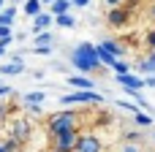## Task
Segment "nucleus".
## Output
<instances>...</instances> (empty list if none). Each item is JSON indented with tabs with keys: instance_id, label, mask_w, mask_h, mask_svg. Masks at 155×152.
<instances>
[{
	"instance_id": "f257e3e1",
	"label": "nucleus",
	"mask_w": 155,
	"mask_h": 152,
	"mask_svg": "<svg viewBox=\"0 0 155 152\" xmlns=\"http://www.w3.org/2000/svg\"><path fill=\"white\" fill-rule=\"evenodd\" d=\"M68 63L76 68V71H82V73H101L106 65L101 63V57H98V49L93 46V44H79V46H74V52L68 54Z\"/></svg>"
},
{
	"instance_id": "f03ea898",
	"label": "nucleus",
	"mask_w": 155,
	"mask_h": 152,
	"mask_svg": "<svg viewBox=\"0 0 155 152\" xmlns=\"http://www.w3.org/2000/svg\"><path fill=\"white\" fill-rule=\"evenodd\" d=\"M74 128H79V114L76 112H57V114H52L49 117V122H46V131H49V136H54V133H63V131H74Z\"/></svg>"
},
{
	"instance_id": "7ed1b4c3",
	"label": "nucleus",
	"mask_w": 155,
	"mask_h": 152,
	"mask_svg": "<svg viewBox=\"0 0 155 152\" xmlns=\"http://www.w3.org/2000/svg\"><path fill=\"white\" fill-rule=\"evenodd\" d=\"M63 106H98L104 103V95H98L95 90H74L68 95H60Z\"/></svg>"
},
{
	"instance_id": "20e7f679",
	"label": "nucleus",
	"mask_w": 155,
	"mask_h": 152,
	"mask_svg": "<svg viewBox=\"0 0 155 152\" xmlns=\"http://www.w3.org/2000/svg\"><path fill=\"white\" fill-rule=\"evenodd\" d=\"M76 139H79V128L54 133V136H52V150L54 152H74L76 150Z\"/></svg>"
},
{
	"instance_id": "39448f33",
	"label": "nucleus",
	"mask_w": 155,
	"mask_h": 152,
	"mask_svg": "<svg viewBox=\"0 0 155 152\" xmlns=\"http://www.w3.org/2000/svg\"><path fill=\"white\" fill-rule=\"evenodd\" d=\"M101 150H104V144H101V139L95 133H79L74 152H101Z\"/></svg>"
},
{
	"instance_id": "423d86ee",
	"label": "nucleus",
	"mask_w": 155,
	"mask_h": 152,
	"mask_svg": "<svg viewBox=\"0 0 155 152\" xmlns=\"http://www.w3.org/2000/svg\"><path fill=\"white\" fill-rule=\"evenodd\" d=\"M106 22H109L112 27H125V24L131 22V14H128L125 8H120V5H112L109 14H106Z\"/></svg>"
},
{
	"instance_id": "0eeeda50",
	"label": "nucleus",
	"mask_w": 155,
	"mask_h": 152,
	"mask_svg": "<svg viewBox=\"0 0 155 152\" xmlns=\"http://www.w3.org/2000/svg\"><path fill=\"white\" fill-rule=\"evenodd\" d=\"M8 136H14V139H19V141H27V136H30V122H27L25 117H16V120L8 125Z\"/></svg>"
},
{
	"instance_id": "6e6552de",
	"label": "nucleus",
	"mask_w": 155,
	"mask_h": 152,
	"mask_svg": "<svg viewBox=\"0 0 155 152\" xmlns=\"http://www.w3.org/2000/svg\"><path fill=\"white\" fill-rule=\"evenodd\" d=\"M25 73V60L19 54L11 57V63H0V76H19Z\"/></svg>"
},
{
	"instance_id": "1a4fd4ad",
	"label": "nucleus",
	"mask_w": 155,
	"mask_h": 152,
	"mask_svg": "<svg viewBox=\"0 0 155 152\" xmlns=\"http://www.w3.org/2000/svg\"><path fill=\"white\" fill-rule=\"evenodd\" d=\"M114 79H117L123 87H131V90H144V76H139V73L125 71V73H117Z\"/></svg>"
},
{
	"instance_id": "9d476101",
	"label": "nucleus",
	"mask_w": 155,
	"mask_h": 152,
	"mask_svg": "<svg viewBox=\"0 0 155 152\" xmlns=\"http://www.w3.org/2000/svg\"><path fill=\"white\" fill-rule=\"evenodd\" d=\"M52 24H54V14H49V11L35 14V16H33V35H35L38 30H49Z\"/></svg>"
},
{
	"instance_id": "9b49d317",
	"label": "nucleus",
	"mask_w": 155,
	"mask_h": 152,
	"mask_svg": "<svg viewBox=\"0 0 155 152\" xmlns=\"http://www.w3.org/2000/svg\"><path fill=\"white\" fill-rule=\"evenodd\" d=\"M68 84L76 90H95V82L90 76H68Z\"/></svg>"
},
{
	"instance_id": "f8f14e48",
	"label": "nucleus",
	"mask_w": 155,
	"mask_h": 152,
	"mask_svg": "<svg viewBox=\"0 0 155 152\" xmlns=\"http://www.w3.org/2000/svg\"><path fill=\"white\" fill-rule=\"evenodd\" d=\"M16 19V5H8V8H0V27H11Z\"/></svg>"
},
{
	"instance_id": "ddd939ff",
	"label": "nucleus",
	"mask_w": 155,
	"mask_h": 152,
	"mask_svg": "<svg viewBox=\"0 0 155 152\" xmlns=\"http://www.w3.org/2000/svg\"><path fill=\"white\" fill-rule=\"evenodd\" d=\"M68 8H74V5H71V0H52V3H49V8H46V11H49V14H54V16H57V14H65V11H68Z\"/></svg>"
},
{
	"instance_id": "4468645a",
	"label": "nucleus",
	"mask_w": 155,
	"mask_h": 152,
	"mask_svg": "<svg viewBox=\"0 0 155 152\" xmlns=\"http://www.w3.org/2000/svg\"><path fill=\"white\" fill-rule=\"evenodd\" d=\"M134 122H136L139 128H150L155 120H153V114H147L144 109H139V112H134Z\"/></svg>"
},
{
	"instance_id": "2eb2a0df",
	"label": "nucleus",
	"mask_w": 155,
	"mask_h": 152,
	"mask_svg": "<svg viewBox=\"0 0 155 152\" xmlns=\"http://www.w3.org/2000/svg\"><path fill=\"white\" fill-rule=\"evenodd\" d=\"M54 24H57V27H63V30H71V27L76 24V19L65 11V14H57V16H54Z\"/></svg>"
},
{
	"instance_id": "dca6fc26",
	"label": "nucleus",
	"mask_w": 155,
	"mask_h": 152,
	"mask_svg": "<svg viewBox=\"0 0 155 152\" xmlns=\"http://www.w3.org/2000/svg\"><path fill=\"white\" fill-rule=\"evenodd\" d=\"M98 46H104L109 54H114V57H123L125 54V49H123V44L120 41H104V44H98Z\"/></svg>"
},
{
	"instance_id": "f3484780",
	"label": "nucleus",
	"mask_w": 155,
	"mask_h": 152,
	"mask_svg": "<svg viewBox=\"0 0 155 152\" xmlns=\"http://www.w3.org/2000/svg\"><path fill=\"white\" fill-rule=\"evenodd\" d=\"M44 101H46V92H41V90L22 95V103H25V106H30V103H44Z\"/></svg>"
},
{
	"instance_id": "a211bd4d",
	"label": "nucleus",
	"mask_w": 155,
	"mask_h": 152,
	"mask_svg": "<svg viewBox=\"0 0 155 152\" xmlns=\"http://www.w3.org/2000/svg\"><path fill=\"white\" fill-rule=\"evenodd\" d=\"M3 147H5V152H22V150H25V141L8 136V139H3Z\"/></svg>"
},
{
	"instance_id": "6ab92c4d",
	"label": "nucleus",
	"mask_w": 155,
	"mask_h": 152,
	"mask_svg": "<svg viewBox=\"0 0 155 152\" xmlns=\"http://www.w3.org/2000/svg\"><path fill=\"white\" fill-rule=\"evenodd\" d=\"M44 11V3L41 0H25V14L27 16H35V14H41Z\"/></svg>"
},
{
	"instance_id": "aec40b11",
	"label": "nucleus",
	"mask_w": 155,
	"mask_h": 152,
	"mask_svg": "<svg viewBox=\"0 0 155 152\" xmlns=\"http://www.w3.org/2000/svg\"><path fill=\"white\" fill-rule=\"evenodd\" d=\"M54 41V35H52V30H38L35 35H33V44L38 46V44H52Z\"/></svg>"
},
{
	"instance_id": "412c9836",
	"label": "nucleus",
	"mask_w": 155,
	"mask_h": 152,
	"mask_svg": "<svg viewBox=\"0 0 155 152\" xmlns=\"http://www.w3.org/2000/svg\"><path fill=\"white\" fill-rule=\"evenodd\" d=\"M139 73H147V76H150V73H155V60L150 57V54L139 63Z\"/></svg>"
},
{
	"instance_id": "4be33fe9",
	"label": "nucleus",
	"mask_w": 155,
	"mask_h": 152,
	"mask_svg": "<svg viewBox=\"0 0 155 152\" xmlns=\"http://www.w3.org/2000/svg\"><path fill=\"white\" fill-rule=\"evenodd\" d=\"M30 52L38 54V57H46V54H52V44H38V46H33Z\"/></svg>"
},
{
	"instance_id": "5701e85b",
	"label": "nucleus",
	"mask_w": 155,
	"mask_h": 152,
	"mask_svg": "<svg viewBox=\"0 0 155 152\" xmlns=\"http://www.w3.org/2000/svg\"><path fill=\"white\" fill-rule=\"evenodd\" d=\"M109 68H112L114 73H125V71H131V65H128L125 60H120V57H117V60H114V63H112Z\"/></svg>"
},
{
	"instance_id": "b1692460",
	"label": "nucleus",
	"mask_w": 155,
	"mask_h": 152,
	"mask_svg": "<svg viewBox=\"0 0 155 152\" xmlns=\"http://www.w3.org/2000/svg\"><path fill=\"white\" fill-rule=\"evenodd\" d=\"M120 5H123V8H125V11L134 16V14H136V8H139V0H123Z\"/></svg>"
},
{
	"instance_id": "393cba45",
	"label": "nucleus",
	"mask_w": 155,
	"mask_h": 152,
	"mask_svg": "<svg viewBox=\"0 0 155 152\" xmlns=\"http://www.w3.org/2000/svg\"><path fill=\"white\" fill-rule=\"evenodd\" d=\"M117 106H120V109H125V112H131V114H134V112H139V106H136V103H131V101H117Z\"/></svg>"
},
{
	"instance_id": "a878e982",
	"label": "nucleus",
	"mask_w": 155,
	"mask_h": 152,
	"mask_svg": "<svg viewBox=\"0 0 155 152\" xmlns=\"http://www.w3.org/2000/svg\"><path fill=\"white\" fill-rule=\"evenodd\" d=\"M120 152H142V150H139V141H125Z\"/></svg>"
},
{
	"instance_id": "bb28decb",
	"label": "nucleus",
	"mask_w": 155,
	"mask_h": 152,
	"mask_svg": "<svg viewBox=\"0 0 155 152\" xmlns=\"http://www.w3.org/2000/svg\"><path fill=\"white\" fill-rule=\"evenodd\" d=\"M144 44H147L150 49H155V27H150V30H147V35H144Z\"/></svg>"
},
{
	"instance_id": "cd10ccee",
	"label": "nucleus",
	"mask_w": 155,
	"mask_h": 152,
	"mask_svg": "<svg viewBox=\"0 0 155 152\" xmlns=\"http://www.w3.org/2000/svg\"><path fill=\"white\" fill-rule=\"evenodd\" d=\"M11 41H14V38H0V60L8 54V44H11Z\"/></svg>"
},
{
	"instance_id": "c85d7f7f",
	"label": "nucleus",
	"mask_w": 155,
	"mask_h": 152,
	"mask_svg": "<svg viewBox=\"0 0 155 152\" xmlns=\"http://www.w3.org/2000/svg\"><path fill=\"white\" fill-rule=\"evenodd\" d=\"M11 92H14V90H11L8 84H3V82H0V101H5V98H8Z\"/></svg>"
},
{
	"instance_id": "c756f323",
	"label": "nucleus",
	"mask_w": 155,
	"mask_h": 152,
	"mask_svg": "<svg viewBox=\"0 0 155 152\" xmlns=\"http://www.w3.org/2000/svg\"><path fill=\"white\" fill-rule=\"evenodd\" d=\"M142 139V133L139 131H134V133H125V141H139Z\"/></svg>"
},
{
	"instance_id": "7c9ffc66",
	"label": "nucleus",
	"mask_w": 155,
	"mask_h": 152,
	"mask_svg": "<svg viewBox=\"0 0 155 152\" xmlns=\"http://www.w3.org/2000/svg\"><path fill=\"white\" fill-rule=\"evenodd\" d=\"M0 38H14V30L11 27H0Z\"/></svg>"
},
{
	"instance_id": "2f4dec72",
	"label": "nucleus",
	"mask_w": 155,
	"mask_h": 152,
	"mask_svg": "<svg viewBox=\"0 0 155 152\" xmlns=\"http://www.w3.org/2000/svg\"><path fill=\"white\" fill-rule=\"evenodd\" d=\"M71 5H74V8H87L90 0H71Z\"/></svg>"
},
{
	"instance_id": "473e14b6",
	"label": "nucleus",
	"mask_w": 155,
	"mask_h": 152,
	"mask_svg": "<svg viewBox=\"0 0 155 152\" xmlns=\"http://www.w3.org/2000/svg\"><path fill=\"white\" fill-rule=\"evenodd\" d=\"M144 87H155V73H150V76H144Z\"/></svg>"
},
{
	"instance_id": "72a5a7b5",
	"label": "nucleus",
	"mask_w": 155,
	"mask_h": 152,
	"mask_svg": "<svg viewBox=\"0 0 155 152\" xmlns=\"http://www.w3.org/2000/svg\"><path fill=\"white\" fill-rule=\"evenodd\" d=\"M14 41H19V44H25V41H27V33H14Z\"/></svg>"
},
{
	"instance_id": "f704fd0d",
	"label": "nucleus",
	"mask_w": 155,
	"mask_h": 152,
	"mask_svg": "<svg viewBox=\"0 0 155 152\" xmlns=\"http://www.w3.org/2000/svg\"><path fill=\"white\" fill-rule=\"evenodd\" d=\"M8 112H11V109H5V106H3V103H0V120H3V117H5V114H8Z\"/></svg>"
},
{
	"instance_id": "c9c22d12",
	"label": "nucleus",
	"mask_w": 155,
	"mask_h": 152,
	"mask_svg": "<svg viewBox=\"0 0 155 152\" xmlns=\"http://www.w3.org/2000/svg\"><path fill=\"white\" fill-rule=\"evenodd\" d=\"M123 0H106V5H120Z\"/></svg>"
},
{
	"instance_id": "e433bc0d",
	"label": "nucleus",
	"mask_w": 155,
	"mask_h": 152,
	"mask_svg": "<svg viewBox=\"0 0 155 152\" xmlns=\"http://www.w3.org/2000/svg\"><path fill=\"white\" fill-rule=\"evenodd\" d=\"M150 16L155 19V0H153V8H150Z\"/></svg>"
},
{
	"instance_id": "4c0bfd02",
	"label": "nucleus",
	"mask_w": 155,
	"mask_h": 152,
	"mask_svg": "<svg viewBox=\"0 0 155 152\" xmlns=\"http://www.w3.org/2000/svg\"><path fill=\"white\" fill-rule=\"evenodd\" d=\"M150 57H153V60H155V49H150Z\"/></svg>"
},
{
	"instance_id": "58836bf2",
	"label": "nucleus",
	"mask_w": 155,
	"mask_h": 152,
	"mask_svg": "<svg viewBox=\"0 0 155 152\" xmlns=\"http://www.w3.org/2000/svg\"><path fill=\"white\" fill-rule=\"evenodd\" d=\"M41 3H44V5H49V3H52V0H41Z\"/></svg>"
},
{
	"instance_id": "ea45409f",
	"label": "nucleus",
	"mask_w": 155,
	"mask_h": 152,
	"mask_svg": "<svg viewBox=\"0 0 155 152\" xmlns=\"http://www.w3.org/2000/svg\"><path fill=\"white\" fill-rule=\"evenodd\" d=\"M0 152H5V147H3V141H0Z\"/></svg>"
},
{
	"instance_id": "a19ab883",
	"label": "nucleus",
	"mask_w": 155,
	"mask_h": 152,
	"mask_svg": "<svg viewBox=\"0 0 155 152\" xmlns=\"http://www.w3.org/2000/svg\"><path fill=\"white\" fill-rule=\"evenodd\" d=\"M11 3H19V0H11Z\"/></svg>"
},
{
	"instance_id": "79ce46f5",
	"label": "nucleus",
	"mask_w": 155,
	"mask_h": 152,
	"mask_svg": "<svg viewBox=\"0 0 155 152\" xmlns=\"http://www.w3.org/2000/svg\"><path fill=\"white\" fill-rule=\"evenodd\" d=\"M0 8H3V3H0Z\"/></svg>"
},
{
	"instance_id": "37998d69",
	"label": "nucleus",
	"mask_w": 155,
	"mask_h": 152,
	"mask_svg": "<svg viewBox=\"0 0 155 152\" xmlns=\"http://www.w3.org/2000/svg\"><path fill=\"white\" fill-rule=\"evenodd\" d=\"M49 152H54V150H49Z\"/></svg>"
},
{
	"instance_id": "c03bdc74",
	"label": "nucleus",
	"mask_w": 155,
	"mask_h": 152,
	"mask_svg": "<svg viewBox=\"0 0 155 152\" xmlns=\"http://www.w3.org/2000/svg\"><path fill=\"white\" fill-rule=\"evenodd\" d=\"M153 139H155V136H153Z\"/></svg>"
}]
</instances>
